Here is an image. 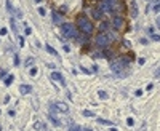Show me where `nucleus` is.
Masks as SVG:
<instances>
[{
  "label": "nucleus",
  "mask_w": 160,
  "mask_h": 131,
  "mask_svg": "<svg viewBox=\"0 0 160 131\" xmlns=\"http://www.w3.org/2000/svg\"><path fill=\"white\" fill-rule=\"evenodd\" d=\"M77 27H79L83 34H86V35L93 34V29H94V26L91 24V21L86 18V16H83V15H80L79 18H77Z\"/></svg>",
  "instance_id": "obj_1"
},
{
  "label": "nucleus",
  "mask_w": 160,
  "mask_h": 131,
  "mask_svg": "<svg viewBox=\"0 0 160 131\" xmlns=\"http://www.w3.org/2000/svg\"><path fill=\"white\" fill-rule=\"evenodd\" d=\"M61 29H63L64 35H67V37H72V39H77V37H79V32H77V29H75V26H74V24L64 23L63 26H61Z\"/></svg>",
  "instance_id": "obj_2"
},
{
  "label": "nucleus",
  "mask_w": 160,
  "mask_h": 131,
  "mask_svg": "<svg viewBox=\"0 0 160 131\" xmlns=\"http://www.w3.org/2000/svg\"><path fill=\"white\" fill-rule=\"evenodd\" d=\"M109 43H111V37L107 35V34L101 32V34L96 37V45H98V46H102V48H104V46H107Z\"/></svg>",
  "instance_id": "obj_3"
},
{
  "label": "nucleus",
  "mask_w": 160,
  "mask_h": 131,
  "mask_svg": "<svg viewBox=\"0 0 160 131\" xmlns=\"http://www.w3.org/2000/svg\"><path fill=\"white\" fill-rule=\"evenodd\" d=\"M123 24H125V21H123L122 16H119V15L114 16V19H112V26H114L115 29H122Z\"/></svg>",
  "instance_id": "obj_4"
},
{
  "label": "nucleus",
  "mask_w": 160,
  "mask_h": 131,
  "mask_svg": "<svg viewBox=\"0 0 160 131\" xmlns=\"http://www.w3.org/2000/svg\"><path fill=\"white\" fill-rule=\"evenodd\" d=\"M55 107L58 109L59 112H64V113H67L69 112V109H67V105L64 104V102H55Z\"/></svg>",
  "instance_id": "obj_5"
},
{
  "label": "nucleus",
  "mask_w": 160,
  "mask_h": 131,
  "mask_svg": "<svg viewBox=\"0 0 160 131\" xmlns=\"http://www.w3.org/2000/svg\"><path fill=\"white\" fill-rule=\"evenodd\" d=\"M31 90H32L31 85H21V86H19V93H21V94H29V93H31Z\"/></svg>",
  "instance_id": "obj_6"
},
{
  "label": "nucleus",
  "mask_w": 160,
  "mask_h": 131,
  "mask_svg": "<svg viewBox=\"0 0 160 131\" xmlns=\"http://www.w3.org/2000/svg\"><path fill=\"white\" fill-rule=\"evenodd\" d=\"M130 15H131V18H138V5H136L135 0L131 2V13Z\"/></svg>",
  "instance_id": "obj_7"
},
{
  "label": "nucleus",
  "mask_w": 160,
  "mask_h": 131,
  "mask_svg": "<svg viewBox=\"0 0 160 131\" xmlns=\"http://www.w3.org/2000/svg\"><path fill=\"white\" fill-rule=\"evenodd\" d=\"M51 78L56 80V82H59V83H63V85H64V78H63V75L59 74V72H53V74H51Z\"/></svg>",
  "instance_id": "obj_8"
},
{
  "label": "nucleus",
  "mask_w": 160,
  "mask_h": 131,
  "mask_svg": "<svg viewBox=\"0 0 160 131\" xmlns=\"http://www.w3.org/2000/svg\"><path fill=\"white\" fill-rule=\"evenodd\" d=\"M99 31H101V32H107V31H109V23H107V21H102L101 26H99Z\"/></svg>",
  "instance_id": "obj_9"
},
{
  "label": "nucleus",
  "mask_w": 160,
  "mask_h": 131,
  "mask_svg": "<svg viewBox=\"0 0 160 131\" xmlns=\"http://www.w3.org/2000/svg\"><path fill=\"white\" fill-rule=\"evenodd\" d=\"M93 18L94 19H101V11H99V10H94L93 11Z\"/></svg>",
  "instance_id": "obj_10"
},
{
  "label": "nucleus",
  "mask_w": 160,
  "mask_h": 131,
  "mask_svg": "<svg viewBox=\"0 0 160 131\" xmlns=\"http://www.w3.org/2000/svg\"><path fill=\"white\" fill-rule=\"evenodd\" d=\"M46 51H48L50 54H55V56H56V54H58V53L55 51V48H53V46H50V45H46Z\"/></svg>",
  "instance_id": "obj_11"
},
{
  "label": "nucleus",
  "mask_w": 160,
  "mask_h": 131,
  "mask_svg": "<svg viewBox=\"0 0 160 131\" xmlns=\"http://www.w3.org/2000/svg\"><path fill=\"white\" fill-rule=\"evenodd\" d=\"M98 121L101 125H112V121H109V120H104V118H98Z\"/></svg>",
  "instance_id": "obj_12"
},
{
  "label": "nucleus",
  "mask_w": 160,
  "mask_h": 131,
  "mask_svg": "<svg viewBox=\"0 0 160 131\" xmlns=\"http://www.w3.org/2000/svg\"><path fill=\"white\" fill-rule=\"evenodd\" d=\"M98 96H99L101 99H107V93H104V91H99V93H98Z\"/></svg>",
  "instance_id": "obj_13"
},
{
  "label": "nucleus",
  "mask_w": 160,
  "mask_h": 131,
  "mask_svg": "<svg viewBox=\"0 0 160 131\" xmlns=\"http://www.w3.org/2000/svg\"><path fill=\"white\" fill-rule=\"evenodd\" d=\"M83 115H85V117H93L94 113H93V112H90V111H83Z\"/></svg>",
  "instance_id": "obj_14"
},
{
  "label": "nucleus",
  "mask_w": 160,
  "mask_h": 131,
  "mask_svg": "<svg viewBox=\"0 0 160 131\" xmlns=\"http://www.w3.org/2000/svg\"><path fill=\"white\" fill-rule=\"evenodd\" d=\"M11 82H13V75H10V77H8V78L5 80V83H7V85H11Z\"/></svg>",
  "instance_id": "obj_15"
},
{
  "label": "nucleus",
  "mask_w": 160,
  "mask_h": 131,
  "mask_svg": "<svg viewBox=\"0 0 160 131\" xmlns=\"http://www.w3.org/2000/svg\"><path fill=\"white\" fill-rule=\"evenodd\" d=\"M127 123L130 126H133V125H135V120H133V118H127Z\"/></svg>",
  "instance_id": "obj_16"
},
{
  "label": "nucleus",
  "mask_w": 160,
  "mask_h": 131,
  "mask_svg": "<svg viewBox=\"0 0 160 131\" xmlns=\"http://www.w3.org/2000/svg\"><path fill=\"white\" fill-rule=\"evenodd\" d=\"M59 19H61V18H59L58 15H55V13H53V21H55V23H59Z\"/></svg>",
  "instance_id": "obj_17"
},
{
  "label": "nucleus",
  "mask_w": 160,
  "mask_h": 131,
  "mask_svg": "<svg viewBox=\"0 0 160 131\" xmlns=\"http://www.w3.org/2000/svg\"><path fill=\"white\" fill-rule=\"evenodd\" d=\"M32 62H34V59H32V58H31V59H27V61H26V66H27V67H29V66H32Z\"/></svg>",
  "instance_id": "obj_18"
},
{
  "label": "nucleus",
  "mask_w": 160,
  "mask_h": 131,
  "mask_svg": "<svg viewBox=\"0 0 160 131\" xmlns=\"http://www.w3.org/2000/svg\"><path fill=\"white\" fill-rule=\"evenodd\" d=\"M152 40L154 42H160V35H152Z\"/></svg>",
  "instance_id": "obj_19"
},
{
  "label": "nucleus",
  "mask_w": 160,
  "mask_h": 131,
  "mask_svg": "<svg viewBox=\"0 0 160 131\" xmlns=\"http://www.w3.org/2000/svg\"><path fill=\"white\" fill-rule=\"evenodd\" d=\"M31 75H37V69H35V67H32V69H31Z\"/></svg>",
  "instance_id": "obj_20"
},
{
  "label": "nucleus",
  "mask_w": 160,
  "mask_h": 131,
  "mask_svg": "<svg viewBox=\"0 0 160 131\" xmlns=\"http://www.w3.org/2000/svg\"><path fill=\"white\" fill-rule=\"evenodd\" d=\"M154 75H155V77H157V78L160 77V67H159V69H157V70H155V72H154Z\"/></svg>",
  "instance_id": "obj_21"
},
{
  "label": "nucleus",
  "mask_w": 160,
  "mask_h": 131,
  "mask_svg": "<svg viewBox=\"0 0 160 131\" xmlns=\"http://www.w3.org/2000/svg\"><path fill=\"white\" fill-rule=\"evenodd\" d=\"M38 15H42V16H45V10H43V8H38Z\"/></svg>",
  "instance_id": "obj_22"
},
{
  "label": "nucleus",
  "mask_w": 160,
  "mask_h": 131,
  "mask_svg": "<svg viewBox=\"0 0 160 131\" xmlns=\"http://www.w3.org/2000/svg\"><path fill=\"white\" fill-rule=\"evenodd\" d=\"M155 24H157V27L160 29V16H157V19H155Z\"/></svg>",
  "instance_id": "obj_23"
},
{
  "label": "nucleus",
  "mask_w": 160,
  "mask_h": 131,
  "mask_svg": "<svg viewBox=\"0 0 160 131\" xmlns=\"http://www.w3.org/2000/svg\"><path fill=\"white\" fill-rule=\"evenodd\" d=\"M5 34H7V29H5V27L0 29V35H5Z\"/></svg>",
  "instance_id": "obj_24"
},
{
  "label": "nucleus",
  "mask_w": 160,
  "mask_h": 131,
  "mask_svg": "<svg viewBox=\"0 0 160 131\" xmlns=\"http://www.w3.org/2000/svg\"><path fill=\"white\" fill-rule=\"evenodd\" d=\"M69 131H82V128L79 130V126H74V128H71V130H69Z\"/></svg>",
  "instance_id": "obj_25"
},
{
  "label": "nucleus",
  "mask_w": 160,
  "mask_h": 131,
  "mask_svg": "<svg viewBox=\"0 0 160 131\" xmlns=\"http://www.w3.org/2000/svg\"><path fill=\"white\" fill-rule=\"evenodd\" d=\"M15 64H16V66L19 64V58H18V56H15Z\"/></svg>",
  "instance_id": "obj_26"
},
{
  "label": "nucleus",
  "mask_w": 160,
  "mask_h": 131,
  "mask_svg": "<svg viewBox=\"0 0 160 131\" xmlns=\"http://www.w3.org/2000/svg\"><path fill=\"white\" fill-rule=\"evenodd\" d=\"M35 2H37V3H38V2H42V0H35Z\"/></svg>",
  "instance_id": "obj_27"
},
{
  "label": "nucleus",
  "mask_w": 160,
  "mask_h": 131,
  "mask_svg": "<svg viewBox=\"0 0 160 131\" xmlns=\"http://www.w3.org/2000/svg\"><path fill=\"white\" fill-rule=\"evenodd\" d=\"M96 2H102V0H96Z\"/></svg>",
  "instance_id": "obj_28"
},
{
  "label": "nucleus",
  "mask_w": 160,
  "mask_h": 131,
  "mask_svg": "<svg viewBox=\"0 0 160 131\" xmlns=\"http://www.w3.org/2000/svg\"><path fill=\"white\" fill-rule=\"evenodd\" d=\"M0 113H2V112H0Z\"/></svg>",
  "instance_id": "obj_29"
}]
</instances>
